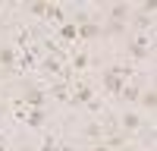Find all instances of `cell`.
Wrapping results in <instances>:
<instances>
[{"label":"cell","instance_id":"1","mask_svg":"<svg viewBox=\"0 0 157 151\" xmlns=\"http://www.w3.org/2000/svg\"><path fill=\"white\" fill-rule=\"evenodd\" d=\"M101 82H104V88H107L110 95H123V69L120 66H110L101 76Z\"/></svg>","mask_w":157,"mask_h":151},{"label":"cell","instance_id":"2","mask_svg":"<svg viewBox=\"0 0 157 151\" xmlns=\"http://www.w3.org/2000/svg\"><path fill=\"white\" fill-rule=\"evenodd\" d=\"M75 29H78V38H82V41H94V38H101V35H104L101 25H98V22H88V19L75 22Z\"/></svg>","mask_w":157,"mask_h":151},{"label":"cell","instance_id":"3","mask_svg":"<svg viewBox=\"0 0 157 151\" xmlns=\"http://www.w3.org/2000/svg\"><path fill=\"white\" fill-rule=\"evenodd\" d=\"M148 50H151L148 35H138V38H132V41H129V54H132L135 60H145V57H148Z\"/></svg>","mask_w":157,"mask_h":151},{"label":"cell","instance_id":"4","mask_svg":"<svg viewBox=\"0 0 157 151\" xmlns=\"http://www.w3.org/2000/svg\"><path fill=\"white\" fill-rule=\"evenodd\" d=\"M126 19H129V6H126V3H113V6H110V22L126 25Z\"/></svg>","mask_w":157,"mask_h":151},{"label":"cell","instance_id":"5","mask_svg":"<svg viewBox=\"0 0 157 151\" xmlns=\"http://www.w3.org/2000/svg\"><path fill=\"white\" fill-rule=\"evenodd\" d=\"M141 107H145L148 113H154V107H157V91H154V85H148L145 91H141Z\"/></svg>","mask_w":157,"mask_h":151},{"label":"cell","instance_id":"6","mask_svg":"<svg viewBox=\"0 0 157 151\" xmlns=\"http://www.w3.org/2000/svg\"><path fill=\"white\" fill-rule=\"evenodd\" d=\"M85 138L88 142H104V126L101 123H88L85 126Z\"/></svg>","mask_w":157,"mask_h":151},{"label":"cell","instance_id":"7","mask_svg":"<svg viewBox=\"0 0 157 151\" xmlns=\"http://www.w3.org/2000/svg\"><path fill=\"white\" fill-rule=\"evenodd\" d=\"M138 126H141V117H138V113H132V110L123 113V129H126V132H135Z\"/></svg>","mask_w":157,"mask_h":151},{"label":"cell","instance_id":"8","mask_svg":"<svg viewBox=\"0 0 157 151\" xmlns=\"http://www.w3.org/2000/svg\"><path fill=\"white\" fill-rule=\"evenodd\" d=\"M60 38H63V41H78V29H75V22H63V25H60Z\"/></svg>","mask_w":157,"mask_h":151},{"label":"cell","instance_id":"9","mask_svg":"<svg viewBox=\"0 0 157 151\" xmlns=\"http://www.w3.org/2000/svg\"><path fill=\"white\" fill-rule=\"evenodd\" d=\"M16 63V50L13 47H0V69H10Z\"/></svg>","mask_w":157,"mask_h":151},{"label":"cell","instance_id":"10","mask_svg":"<svg viewBox=\"0 0 157 151\" xmlns=\"http://www.w3.org/2000/svg\"><path fill=\"white\" fill-rule=\"evenodd\" d=\"M69 66H72V69H88V66H91V57H88V54H72Z\"/></svg>","mask_w":157,"mask_h":151},{"label":"cell","instance_id":"11","mask_svg":"<svg viewBox=\"0 0 157 151\" xmlns=\"http://www.w3.org/2000/svg\"><path fill=\"white\" fill-rule=\"evenodd\" d=\"M44 19H54V22L63 25V10H60L57 3H47V16H44Z\"/></svg>","mask_w":157,"mask_h":151},{"label":"cell","instance_id":"12","mask_svg":"<svg viewBox=\"0 0 157 151\" xmlns=\"http://www.w3.org/2000/svg\"><path fill=\"white\" fill-rule=\"evenodd\" d=\"M29 13H35V16H47V3H44V0H32Z\"/></svg>","mask_w":157,"mask_h":151},{"label":"cell","instance_id":"13","mask_svg":"<svg viewBox=\"0 0 157 151\" xmlns=\"http://www.w3.org/2000/svg\"><path fill=\"white\" fill-rule=\"evenodd\" d=\"M101 107H104V104H101L98 98H91V101H88V110H101Z\"/></svg>","mask_w":157,"mask_h":151},{"label":"cell","instance_id":"14","mask_svg":"<svg viewBox=\"0 0 157 151\" xmlns=\"http://www.w3.org/2000/svg\"><path fill=\"white\" fill-rule=\"evenodd\" d=\"M91 151H113V148H110V145H104V142H98V145L91 148Z\"/></svg>","mask_w":157,"mask_h":151},{"label":"cell","instance_id":"15","mask_svg":"<svg viewBox=\"0 0 157 151\" xmlns=\"http://www.w3.org/2000/svg\"><path fill=\"white\" fill-rule=\"evenodd\" d=\"M0 151H6V145H3V138H0Z\"/></svg>","mask_w":157,"mask_h":151},{"label":"cell","instance_id":"16","mask_svg":"<svg viewBox=\"0 0 157 151\" xmlns=\"http://www.w3.org/2000/svg\"><path fill=\"white\" fill-rule=\"evenodd\" d=\"M60 151H72V148H66V145H63V148H60Z\"/></svg>","mask_w":157,"mask_h":151},{"label":"cell","instance_id":"17","mask_svg":"<svg viewBox=\"0 0 157 151\" xmlns=\"http://www.w3.org/2000/svg\"><path fill=\"white\" fill-rule=\"evenodd\" d=\"M0 82H3V69H0Z\"/></svg>","mask_w":157,"mask_h":151}]
</instances>
